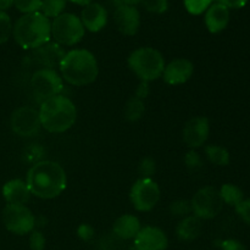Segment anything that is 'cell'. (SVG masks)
<instances>
[{
    "label": "cell",
    "mask_w": 250,
    "mask_h": 250,
    "mask_svg": "<svg viewBox=\"0 0 250 250\" xmlns=\"http://www.w3.org/2000/svg\"><path fill=\"white\" fill-rule=\"evenodd\" d=\"M26 183L32 195L41 199H54L66 189L67 177L65 170L58 163L43 160L29 168Z\"/></svg>",
    "instance_id": "cell-1"
},
{
    "label": "cell",
    "mask_w": 250,
    "mask_h": 250,
    "mask_svg": "<svg viewBox=\"0 0 250 250\" xmlns=\"http://www.w3.org/2000/svg\"><path fill=\"white\" fill-rule=\"evenodd\" d=\"M59 68L63 80L76 87L90 84L99 73L97 59L85 49H75L66 53Z\"/></svg>",
    "instance_id": "cell-2"
},
{
    "label": "cell",
    "mask_w": 250,
    "mask_h": 250,
    "mask_svg": "<svg viewBox=\"0 0 250 250\" xmlns=\"http://www.w3.org/2000/svg\"><path fill=\"white\" fill-rule=\"evenodd\" d=\"M39 117L43 128L50 133H62L75 125L77 109L65 95H56L42 103Z\"/></svg>",
    "instance_id": "cell-3"
},
{
    "label": "cell",
    "mask_w": 250,
    "mask_h": 250,
    "mask_svg": "<svg viewBox=\"0 0 250 250\" xmlns=\"http://www.w3.org/2000/svg\"><path fill=\"white\" fill-rule=\"evenodd\" d=\"M12 34L21 48L32 50L50 41L51 22L39 11L22 15L12 28Z\"/></svg>",
    "instance_id": "cell-4"
},
{
    "label": "cell",
    "mask_w": 250,
    "mask_h": 250,
    "mask_svg": "<svg viewBox=\"0 0 250 250\" xmlns=\"http://www.w3.org/2000/svg\"><path fill=\"white\" fill-rule=\"evenodd\" d=\"M128 66L142 81L150 82L163 76L165 60L159 50L154 48H139L128 58Z\"/></svg>",
    "instance_id": "cell-5"
},
{
    "label": "cell",
    "mask_w": 250,
    "mask_h": 250,
    "mask_svg": "<svg viewBox=\"0 0 250 250\" xmlns=\"http://www.w3.org/2000/svg\"><path fill=\"white\" fill-rule=\"evenodd\" d=\"M84 31L80 17L68 12L59 15L51 22V36L59 45L72 46L80 43L84 36Z\"/></svg>",
    "instance_id": "cell-6"
},
{
    "label": "cell",
    "mask_w": 250,
    "mask_h": 250,
    "mask_svg": "<svg viewBox=\"0 0 250 250\" xmlns=\"http://www.w3.org/2000/svg\"><path fill=\"white\" fill-rule=\"evenodd\" d=\"M224 204L220 190L210 186L200 188L190 200L192 212L200 220H210L216 217L222 211Z\"/></svg>",
    "instance_id": "cell-7"
},
{
    "label": "cell",
    "mask_w": 250,
    "mask_h": 250,
    "mask_svg": "<svg viewBox=\"0 0 250 250\" xmlns=\"http://www.w3.org/2000/svg\"><path fill=\"white\" fill-rule=\"evenodd\" d=\"M31 88L36 100L42 104L60 94L63 88L62 78L56 70H36L31 78Z\"/></svg>",
    "instance_id": "cell-8"
},
{
    "label": "cell",
    "mask_w": 250,
    "mask_h": 250,
    "mask_svg": "<svg viewBox=\"0 0 250 250\" xmlns=\"http://www.w3.org/2000/svg\"><path fill=\"white\" fill-rule=\"evenodd\" d=\"M2 222L7 231L22 236L33 231L36 217L26 205L7 204L2 211Z\"/></svg>",
    "instance_id": "cell-9"
},
{
    "label": "cell",
    "mask_w": 250,
    "mask_h": 250,
    "mask_svg": "<svg viewBox=\"0 0 250 250\" xmlns=\"http://www.w3.org/2000/svg\"><path fill=\"white\" fill-rule=\"evenodd\" d=\"M65 55L66 53L61 45L55 42H48L38 48L32 49L31 53L26 56V62L32 67H37V70H55L56 67H60Z\"/></svg>",
    "instance_id": "cell-10"
},
{
    "label": "cell",
    "mask_w": 250,
    "mask_h": 250,
    "mask_svg": "<svg viewBox=\"0 0 250 250\" xmlns=\"http://www.w3.org/2000/svg\"><path fill=\"white\" fill-rule=\"evenodd\" d=\"M129 198L138 211H150L160 199V188L153 178H139L132 186Z\"/></svg>",
    "instance_id": "cell-11"
},
{
    "label": "cell",
    "mask_w": 250,
    "mask_h": 250,
    "mask_svg": "<svg viewBox=\"0 0 250 250\" xmlns=\"http://www.w3.org/2000/svg\"><path fill=\"white\" fill-rule=\"evenodd\" d=\"M11 128L17 136L33 137L41 129V117L38 110L31 106H21L15 110L10 119Z\"/></svg>",
    "instance_id": "cell-12"
},
{
    "label": "cell",
    "mask_w": 250,
    "mask_h": 250,
    "mask_svg": "<svg viewBox=\"0 0 250 250\" xmlns=\"http://www.w3.org/2000/svg\"><path fill=\"white\" fill-rule=\"evenodd\" d=\"M210 133L209 120L204 116L190 119L183 128V141L189 148L197 149L207 142Z\"/></svg>",
    "instance_id": "cell-13"
},
{
    "label": "cell",
    "mask_w": 250,
    "mask_h": 250,
    "mask_svg": "<svg viewBox=\"0 0 250 250\" xmlns=\"http://www.w3.org/2000/svg\"><path fill=\"white\" fill-rule=\"evenodd\" d=\"M117 29L125 36H134L141 26V15L136 6L119 4L114 12Z\"/></svg>",
    "instance_id": "cell-14"
},
{
    "label": "cell",
    "mask_w": 250,
    "mask_h": 250,
    "mask_svg": "<svg viewBox=\"0 0 250 250\" xmlns=\"http://www.w3.org/2000/svg\"><path fill=\"white\" fill-rule=\"evenodd\" d=\"M167 237L158 227L146 226L134 237V250H165L167 248Z\"/></svg>",
    "instance_id": "cell-15"
},
{
    "label": "cell",
    "mask_w": 250,
    "mask_h": 250,
    "mask_svg": "<svg viewBox=\"0 0 250 250\" xmlns=\"http://www.w3.org/2000/svg\"><path fill=\"white\" fill-rule=\"evenodd\" d=\"M193 71H194V65L192 61L185 58L175 59L165 66L163 78L165 83L170 85L183 84L192 77Z\"/></svg>",
    "instance_id": "cell-16"
},
{
    "label": "cell",
    "mask_w": 250,
    "mask_h": 250,
    "mask_svg": "<svg viewBox=\"0 0 250 250\" xmlns=\"http://www.w3.org/2000/svg\"><path fill=\"white\" fill-rule=\"evenodd\" d=\"M81 21H82L84 29L89 32H99L106 26L107 23V11L102 4L98 2H90L81 14Z\"/></svg>",
    "instance_id": "cell-17"
},
{
    "label": "cell",
    "mask_w": 250,
    "mask_h": 250,
    "mask_svg": "<svg viewBox=\"0 0 250 250\" xmlns=\"http://www.w3.org/2000/svg\"><path fill=\"white\" fill-rule=\"evenodd\" d=\"M2 195L7 204L24 205L31 199V190L26 182L22 180H11L2 187Z\"/></svg>",
    "instance_id": "cell-18"
},
{
    "label": "cell",
    "mask_w": 250,
    "mask_h": 250,
    "mask_svg": "<svg viewBox=\"0 0 250 250\" xmlns=\"http://www.w3.org/2000/svg\"><path fill=\"white\" fill-rule=\"evenodd\" d=\"M229 22V10L224 5L211 4L205 14V24L210 33H220Z\"/></svg>",
    "instance_id": "cell-19"
},
{
    "label": "cell",
    "mask_w": 250,
    "mask_h": 250,
    "mask_svg": "<svg viewBox=\"0 0 250 250\" xmlns=\"http://www.w3.org/2000/svg\"><path fill=\"white\" fill-rule=\"evenodd\" d=\"M114 233L121 239H132L141 231V222L134 215H122L115 221Z\"/></svg>",
    "instance_id": "cell-20"
},
{
    "label": "cell",
    "mask_w": 250,
    "mask_h": 250,
    "mask_svg": "<svg viewBox=\"0 0 250 250\" xmlns=\"http://www.w3.org/2000/svg\"><path fill=\"white\" fill-rule=\"evenodd\" d=\"M202 220L194 215H189V216L182 219V221L178 224L176 233L181 241L189 242L197 239L202 233Z\"/></svg>",
    "instance_id": "cell-21"
},
{
    "label": "cell",
    "mask_w": 250,
    "mask_h": 250,
    "mask_svg": "<svg viewBox=\"0 0 250 250\" xmlns=\"http://www.w3.org/2000/svg\"><path fill=\"white\" fill-rule=\"evenodd\" d=\"M207 158L217 166H226L229 164V153L226 148L216 144L207 146L204 149Z\"/></svg>",
    "instance_id": "cell-22"
},
{
    "label": "cell",
    "mask_w": 250,
    "mask_h": 250,
    "mask_svg": "<svg viewBox=\"0 0 250 250\" xmlns=\"http://www.w3.org/2000/svg\"><path fill=\"white\" fill-rule=\"evenodd\" d=\"M144 111H146V105L143 100L137 97H132L125 106V117L128 121H138L143 116Z\"/></svg>",
    "instance_id": "cell-23"
},
{
    "label": "cell",
    "mask_w": 250,
    "mask_h": 250,
    "mask_svg": "<svg viewBox=\"0 0 250 250\" xmlns=\"http://www.w3.org/2000/svg\"><path fill=\"white\" fill-rule=\"evenodd\" d=\"M220 195H221L224 203L229 205L237 207L243 199V192L234 185H224L220 189Z\"/></svg>",
    "instance_id": "cell-24"
},
{
    "label": "cell",
    "mask_w": 250,
    "mask_h": 250,
    "mask_svg": "<svg viewBox=\"0 0 250 250\" xmlns=\"http://www.w3.org/2000/svg\"><path fill=\"white\" fill-rule=\"evenodd\" d=\"M66 7V0H42V14L44 16L58 17L59 15L63 14V10Z\"/></svg>",
    "instance_id": "cell-25"
},
{
    "label": "cell",
    "mask_w": 250,
    "mask_h": 250,
    "mask_svg": "<svg viewBox=\"0 0 250 250\" xmlns=\"http://www.w3.org/2000/svg\"><path fill=\"white\" fill-rule=\"evenodd\" d=\"M170 212L173 216L185 219V217L189 216L190 212H192V205H190V202H188V200H176V202L171 203Z\"/></svg>",
    "instance_id": "cell-26"
},
{
    "label": "cell",
    "mask_w": 250,
    "mask_h": 250,
    "mask_svg": "<svg viewBox=\"0 0 250 250\" xmlns=\"http://www.w3.org/2000/svg\"><path fill=\"white\" fill-rule=\"evenodd\" d=\"M214 0H183L187 11L192 15H200L207 11Z\"/></svg>",
    "instance_id": "cell-27"
},
{
    "label": "cell",
    "mask_w": 250,
    "mask_h": 250,
    "mask_svg": "<svg viewBox=\"0 0 250 250\" xmlns=\"http://www.w3.org/2000/svg\"><path fill=\"white\" fill-rule=\"evenodd\" d=\"M11 19L5 11H0V44H4L9 41L12 33Z\"/></svg>",
    "instance_id": "cell-28"
},
{
    "label": "cell",
    "mask_w": 250,
    "mask_h": 250,
    "mask_svg": "<svg viewBox=\"0 0 250 250\" xmlns=\"http://www.w3.org/2000/svg\"><path fill=\"white\" fill-rule=\"evenodd\" d=\"M14 5L22 14H33L41 10L42 0H14Z\"/></svg>",
    "instance_id": "cell-29"
},
{
    "label": "cell",
    "mask_w": 250,
    "mask_h": 250,
    "mask_svg": "<svg viewBox=\"0 0 250 250\" xmlns=\"http://www.w3.org/2000/svg\"><path fill=\"white\" fill-rule=\"evenodd\" d=\"M146 10L153 14H164L168 7V0H142Z\"/></svg>",
    "instance_id": "cell-30"
},
{
    "label": "cell",
    "mask_w": 250,
    "mask_h": 250,
    "mask_svg": "<svg viewBox=\"0 0 250 250\" xmlns=\"http://www.w3.org/2000/svg\"><path fill=\"white\" fill-rule=\"evenodd\" d=\"M156 171V164L151 158H144L139 163L138 172L141 178H151Z\"/></svg>",
    "instance_id": "cell-31"
},
{
    "label": "cell",
    "mask_w": 250,
    "mask_h": 250,
    "mask_svg": "<svg viewBox=\"0 0 250 250\" xmlns=\"http://www.w3.org/2000/svg\"><path fill=\"white\" fill-rule=\"evenodd\" d=\"M185 164L189 170L192 171H197L199 168H202L203 166V160H202V156L194 150H190L186 154L185 156Z\"/></svg>",
    "instance_id": "cell-32"
},
{
    "label": "cell",
    "mask_w": 250,
    "mask_h": 250,
    "mask_svg": "<svg viewBox=\"0 0 250 250\" xmlns=\"http://www.w3.org/2000/svg\"><path fill=\"white\" fill-rule=\"evenodd\" d=\"M29 247L32 250H44L45 248V237L42 232L32 231L29 237Z\"/></svg>",
    "instance_id": "cell-33"
},
{
    "label": "cell",
    "mask_w": 250,
    "mask_h": 250,
    "mask_svg": "<svg viewBox=\"0 0 250 250\" xmlns=\"http://www.w3.org/2000/svg\"><path fill=\"white\" fill-rule=\"evenodd\" d=\"M236 211L244 222L250 226V199L242 200L236 207Z\"/></svg>",
    "instance_id": "cell-34"
},
{
    "label": "cell",
    "mask_w": 250,
    "mask_h": 250,
    "mask_svg": "<svg viewBox=\"0 0 250 250\" xmlns=\"http://www.w3.org/2000/svg\"><path fill=\"white\" fill-rule=\"evenodd\" d=\"M77 234L82 241H90L94 236V229L88 224H82L77 229Z\"/></svg>",
    "instance_id": "cell-35"
},
{
    "label": "cell",
    "mask_w": 250,
    "mask_h": 250,
    "mask_svg": "<svg viewBox=\"0 0 250 250\" xmlns=\"http://www.w3.org/2000/svg\"><path fill=\"white\" fill-rule=\"evenodd\" d=\"M221 250H247L246 247L236 239H226L220 243Z\"/></svg>",
    "instance_id": "cell-36"
},
{
    "label": "cell",
    "mask_w": 250,
    "mask_h": 250,
    "mask_svg": "<svg viewBox=\"0 0 250 250\" xmlns=\"http://www.w3.org/2000/svg\"><path fill=\"white\" fill-rule=\"evenodd\" d=\"M217 2L226 6L227 9H241L248 2V0H217Z\"/></svg>",
    "instance_id": "cell-37"
},
{
    "label": "cell",
    "mask_w": 250,
    "mask_h": 250,
    "mask_svg": "<svg viewBox=\"0 0 250 250\" xmlns=\"http://www.w3.org/2000/svg\"><path fill=\"white\" fill-rule=\"evenodd\" d=\"M149 92H150V89H149V82H144V81H142L141 84H139L138 88H137L136 95H134V97L144 100L149 95Z\"/></svg>",
    "instance_id": "cell-38"
},
{
    "label": "cell",
    "mask_w": 250,
    "mask_h": 250,
    "mask_svg": "<svg viewBox=\"0 0 250 250\" xmlns=\"http://www.w3.org/2000/svg\"><path fill=\"white\" fill-rule=\"evenodd\" d=\"M14 5V0H0V11L10 9Z\"/></svg>",
    "instance_id": "cell-39"
},
{
    "label": "cell",
    "mask_w": 250,
    "mask_h": 250,
    "mask_svg": "<svg viewBox=\"0 0 250 250\" xmlns=\"http://www.w3.org/2000/svg\"><path fill=\"white\" fill-rule=\"evenodd\" d=\"M141 2H142V0H119V4L128 5V6H136V5L141 4Z\"/></svg>",
    "instance_id": "cell-40"
},
{
    "label": "cell",
    "mask_w": 250,
    "mask_h": 250,
    "mask_svg": "<svg viewBox=\"0 0 250 250\" xmlns=\"http://www.w3.org/2000/svg\"><path fill=\"white\" fill-rule=\"evenodd\" d=\"M70 1L73 2V4L81 5V6H87L88 4L93 2V0H70Z\"/></svg>",
    "instance_id": "cell-41"
}]
</instances>
